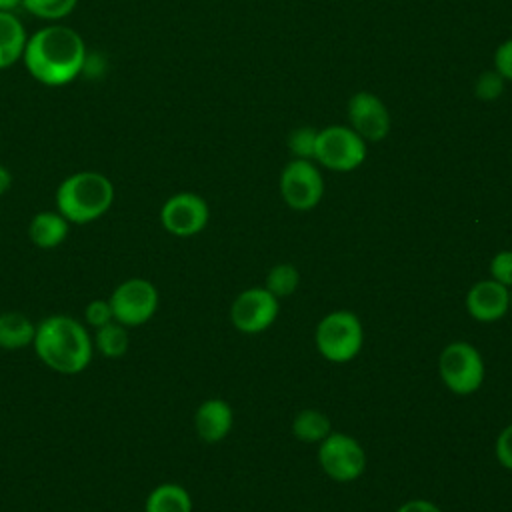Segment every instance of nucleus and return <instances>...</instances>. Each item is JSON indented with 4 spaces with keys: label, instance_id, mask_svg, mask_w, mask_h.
Wrapping results in <instances>:
<instances>
[{
    "label": "nucleus",
    "instance_id": "obj_4",
    "mask_svg": "<svg viewBox=\"0 0 512 512\" xmlns=\"http://www.w3.org/2000/svg\"><path fill=\"white\" fill-rule=\"evenodd\" d=\"M318 352L334 364L350 362L364 344V328L360 318L350 310H334L326 314L314 332Z\"/></svg>",
    "mask_w": 512,
    "mask_h": 512
},
{
    "label": "nucleus",
    "instance_id": "obj_31",
    "mask_svg": "<svg viewBox=\"0 0 512 512\" xmlns=\"http://www.w3.org/2000/svg\"><path fill=\"white\" fill-rule=\"evenodd\" d=\"M22 6V0H0V12H14Z\"/></svg>",
    "mask_w": 512,
    "mask_h": 512
},
{
    "label": "nucleus",
    "instance_id": "obj_17",
    "mask_svg": "<svg viewBox=\"0 0 512 512\" xmlns=\"http://www.w3.org/2000/svg\"><path fill=\"white\" fill-rule=\"evenodd\" d=\"M36 324L24 312L0 314V348L20 350L34 342Z\"/></svg>",
    "mask_w": 512,
    "mask_h": 512
},
{
    "label": "nucleus",
    "instance_id": "obj_10",
    "mask_svg": "<svg viewBox=\"0 0 512 512\" xmlns=\"http://www.w3.org/2000/svg\"><path fill=\"white\" fill-rule=\"evenodd\" d=\"M280 300L264 286H254L240 292L230 308V320L244 334L264 332L278 318Z\"/></svg>",
    "mask_w": 512,
    "mask_h": 512
},
{
    "label": "nucleus",
    "instance_id": "obj_14",
    "mask_svg": "<svg viewBox=\"0 0 512 512\" xmlns=\"http://www.w3.org/2000/svg\"><path fill=\"white\" fill-rule=\"evenodd\" d=\"M232 422H234L232 408L222 398L204 400L194 414L196 434L208 444H216L224 440L232 430Z\"/></svg>",
    "mask_w": 512,
    "mask_h": 512
},
{
    "label": "nucleus",
    "instance_id": "obj_18",
    "mask_svg": "<svg viewBox=\"0 0 512 512\" xmlns=\"http://www.w3.org/2000/svg\"><path fill=\"white\" fill-rule=\"evenodd\" d=\"M144 512H192V498L184 486L166 482L148 494Z\"/></svg>",
    "mask_w": 512,
    "mask_h": 512
},
{
    "label": "nucleus",
    "instance_id": "obj_27",
    "mask_svg": "<svg viewBox=\"0 0 512 512\" xmlns=\"http://www.w3.org/2000/svg\"><path fill=\"white\" fill-rule=\"evenodd\" d=\"M494 454H496V460L500 462V466H504L506 470L512 472V424H508L506 428L500 430L496 444H494Z\"/></svg>",
    "mask_w": 512,
    "mask_h": 512
},
{
    "label": "nucleus",
    "instance_id": "obj_29",
    "mask_svg": "<svg viewBox=\"0 0 512 512\" xmlns=\"http://www.w3.org/2000/svg\"><path fill=\"white\" fill-rule=\"evenodd\" d=\"M396 512H442L434 502L424 498H414L396 508Z\"/></svg>",
    "mask_w": 512,
    "mask_h": 512
},
{
    "label": "nucleus",
    "instance_id": "obj_2",
    "mask_svg": "<svg viewBox=\"0 0 512 512\" xmlns=\"http://www.w3.org/2000/svg\"><path fill=\"white\" fill-rule=\"evenodd\" d=\"M38 358L60 374H78L92 360V340L86 328L70 316H48L36 326L32 342Z\"/></svg>",
    "mask_w": 512,
    "mask_h": 512
},
{
    "label": "nucleus",
    "instance_id": "obj_28",
    "mask_svg": "<svg viewBox=\"0 0 512 512\" xmlns=\"http://www.w3.org/2000/svg\"><path fill=\"white\" fill-rule=\"evenodd\" d=\"M494 70L506 80L512 82V38L504 40L494 50Z\"/></svg>",
    "mask_w": 512,
    "mask_h": 512
},
{
    "label": "nucleus",
    "instance_id": "obj_19",
    "mask_svg": "<svg viewBox=\"0 0 512 512\" xmlns=\"http://www.w3.org/2000/svg\"><path fill=\"white\" fill-rule=\"evenodd\" d=\"M332 432L330 418L314 408L300 410L292 420V434L306 444H320Z\"/></svg>",
    "mask_w": 512,
    "mask_h": 512
},
{
    "label": "nucleus",
    "instance_id": "obj_1",
    "mask_svg": "<svg viewBox=\"0 0 512 512\" xmlns=\"http://www.w3.org/2000/svg\"><path fill=\"white\" fill-rule=\"evenodd\" d=\"M26 70L46 86L72 82L86 64V44L82 36L64 24H50L34 32L22 54Z\"/></svg>",
    "mask_w": 512,
    "mask_h": 512
},
{
    "label": "nucleus",
    "instance_id": "obj_6",
    "mask_svg": "<svg viewBox=\"0 0 512 512\" xmlns=\"http://www.w3.org/2000/svg\"><path fill=\"white\" fill-rule=\"evenodd\" d=\"M366 142L350 128L332 124L318 130L314 160L332 172L356 170L366 160Z\"/></svg>",
    "mask_w": 512,
    "mask_h": 512
},
{
    "label": "nucleus",
    "instance_id": "obj_20",
    "mask_svg": "<svg viewBox=\"0 0 512 512\" xmlns=\"http://www.w3.org/2000/svg\"><path fill=\"white\" fill-rule=\"evenodd\" d=\"M92 344L96 346V350L102 356H106V358H120L128 350L130 336H128L126 326H122L120 322L112 320L110 324H106V326L96 330V336H94Z\"/></svg>",
    "mask_w": 512,
    "mask_h": 512
},
{
    "label": "nucleus",
    "instance_id": "obj_32",
    "mask_svg": "<svg viewBox=\"0 0 512 512\" xmlns=\"http://www.w3.org/2000/svg\"><path fill=\"white\" fill-rule=\"evenodd\" d=\"M510 310H512V288H510Z\"/></svg>",
    "mask_w": 512,
    "mask_h": 512
},
{
    "label": "nucleus",
    "instance_id": "obj_3",
    "mask_svg": "<svg viewBox=\"0 0 512 512\" xmlns=\"http://www.w3.org/2000/svg\"><path fill=\"white\" fill-rule=\"evenodd\" d=\"M112 202V182L104 174L92 170L70 174L56 190L58 212L74 224H88L100 218L108 212Z\"/></svg>",
    "mask_w": 512,
    "mask_h": 512
},
{
    "label": "nucleus",
    "instance_id": "obj_12",
    "mask_svg": "<svg viewBox=\"0 0 512 512\" xmlns=\"http://www.w3.org/2000/svg\"><path fill=\"white\" fill-rule=\"evenodd\" d=\"M210 210L202 196L194 192H178L170 196L160 210L162 226L180 238L202 232L208 224Z\"/></svg>",
    "mask_w": 512,
    "mask_h": 512
},
{
    "label": "nucleus",
    "instance_id": "obj_23",
    "mask_svg": "<svg viewBox=\"0 0 512 512\" xmlns=\"http://www.w3.org/2000/svg\"><path fill=\"white\" fill-rule=\"evenodd\" d=\"M316 138H318V130H314L312 126L294 128V130L288 134V150H290L292 158L314 160Z\"/></svg>",
    "mask_w": 512,
    "mask_h": 512
},
{
    "label": "nucleus",
    "instance_id": "obj_30",
    "mask_svg": "<svg viewBox=\"0 0 512 512\" xmlns=\"http://www.w3.org/2000/svg\"><path fill=\"white\" fill-rule=\"evenodd\" d=\"M12 186V172L0 164V196L6 194Z\"/></svg>",
    "mask_w": 512,
    "mask_h": 512
},
{
    "label": "nucleus",
    "instance_id": "obj_7",
    "mask_svg": "<svg viewBox=\"0 0 512 512\" xmlns=\"http://www.w3.org/2000/svg\"><path fill=\"white\" fill-rule=\"evenodd\" d=\"M320 468L336 482H352L366 468V452L360 442L342 432H330L318 444Z\"/></svg>",
    "mask_w": 512,
    "mask_h": 512
},
{
    "label": "nucleus",
    "instance_id": "obj_13",
    "mask_svg": "<svg viewBox=\"0 0 512 512\" xmlns=\"http://www.w3.org/2000/svg\"><path fill=\"white\" fill-rule=\"evenodd\" d=\"M466 312L478 322H496L510 310V288L496 280H478L466 294Z\"/></svg>",
    "mask_w": 512,
    "mask_h": 512
},
{
    "label": "nucleus",
    "instance_id": "obj_24",
    "mask_svg": "<svg viewBox=\"0 0 512 512\" xmlns=\"http://www.w3.org/2000/svg\"><path fill=\"white\" fill-rule=\"evenodd\" d=\"M504 86H506V80L494 68L484 70L478 74V78L474 82V94L482 102H494L502 96Z\"/></svg>",
    "mask_w": 512,
    "mask_h": 512
},
{
    "label": "nucleus",
    "instance_id": "obj_16",
    "mask_svg": "<svg viewBox=\"0 0 512 512\" xmlns=\"http://www.w3.org/2000/svg\"><path fill=\"white\" fill-rule=\"evenodd\" d=\"M66 234H68V220L58 210L38 212L28 226L30 240L44 250L56 248L58 244H62Z\"/></svg>",
    "mask_w": 512,
    "mask_h": 512
},
{
    "label": "nucleus",
    "instance_id": "obj_22",
    "mask_svg": "<svg viewBox=\"0 0 512 512\" xmlns=\"http://www.w3.org/2000/svg\"><path fill=\"white\" fill-rule=\"evenodd\" d=\"M78 0H22V6L42 20H62L76 8Z\"/></svg>",
    "mask_w": 512,
    "mask_h": 512
},
{
    "label": "nucleus",
    "instance_id": "obj_21",
    "mask_svg": "<svg viewBox=\"0 0 512 512\" xmlns=\"http://www.w3.org/2000/svg\"><path fill=\"white\" fill-rule=\"evenodd\" d=\"M298 284H300V272L296 270V266L282 262L270 268L264 288L270 294H274L278 300H282V298H288L298 288Z\"/></svg>",
    "mask_w": 512,
    "mask_h": 512
},
{
    "label": "nucleus",
    "instance_id": "obj_9",
    "mask_svg": "<svg viewBox=\"0 0 512 512\" xmlns=\"http://www.w3.org/2000/svg\"><path fill=\"white\" fill-rule=\"evenodd\" d=\"M114 320L122 326H140L148 322L158 308V290L150 280L130 278L116 286L108 298Z\"/></svg>",
    "mask_w": 512,
    "mask_h": 512
},
{
    "label": "nucleus",
    "instance_id": "obj_5",
    "mask_svg": "<svg viewBox=\"0 0 512 512\" xmlns=\"http://www.w3.org/2000/svg\"><path fill=\"white\" fill-rule=\"evenodd\" d=\"M438 372L450 392L458 396H468L482 386L486 366L482 354L470 342L456 340L446 344L440 352Z\"/></svg>",
    "mask_w": 512,
    "mask_h": 512
},
{
    "label": "nucleus",
    "instance_id": "obj_15",
    "mask_svg": "<svg viewBox=\"0 0 512 512\" xmlns=\"http://www.w3.org/2000/svg\"><path fill=\"white\" fill-rule=\"evenodd\" d=\"M28 36L14 12H0V70L10 68L22 58Z\"/></svg>",
    "mask_w": 512,
    "mask_h": 512
},
{
    "label": "nucleus",
    "instance_id": "obj_25",
    "mask_svg": "<svg viewBox=\"0 0 512 512\" xmlns=\"http://www.w3.org/2000/svg\"><path fill=\"white\" fill-rule=\"evenodd\" d=\"M490 276L492 280L512 288V250H500L490 260Z\"/></svg>",
    "mask_w": 512,
    "mask_h": 512
},
{
    "label": "nucleus",
    "instance_id": "obj_26",
    "mask_svg": "<svg viewBox=\"0 0 512 512\" xmlns=\"http://www.w3.org/2000/svg\"><path fill=\"white\" fill-rule=\"evenodd\" d=\"M84 318H86L88 326H92L96 330L106 326V324H110L114 320L110 302L108 300H92V302H88V306L84 308Z\"/></svg>",
    "mask_w": 512,
    "mask_h": 512
},
{
    "label": "nucleus",
    "instance_id": "obj_11",
    "mask_svg": "<svg viewBox=\"0 0 512 512\" xmlns=\"http://www.w3.org/2000/svg\"><path fill=\"white\" fill-rule=\"evenodd\" d=\"M348 126L364 142H380L390 134L392 118L380 96L368 90L354 92L346 106Z\"/></svg>",
    "mask_w": 512,
    "mask_h": 512
},
{
    "label": "nucleus",
    "instance_id": "obj_8",
    "mask_svg": "<svg viewBox=\"0 0 512 512\" xmlns=\"http://www.w3.org/2000/svg\"><path fill=\"white\" fill-rule=\"evenodd\" d=\"M280 196L298 212L318 206L324 196V178L312 160L292 158L280 172Z\"/></svg>",
    "mask_w": 512,
    "mask_h": 512
}]
</instances>
